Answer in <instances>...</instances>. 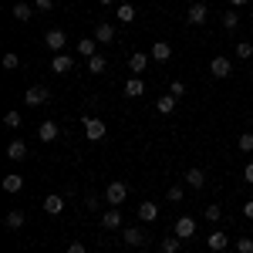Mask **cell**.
Returning <instances> with one entry per match:
<instances>
[{"label": "cell", "mask_w": 253, "mask_h": 253, "mask_svg": "<svg viewBox=\"0 0 253 253\" xmlns=\"http://www.w3.org/2000/svg\"><path fill=\"white\" fill-rule=\"evenodd\" d=\"M105 199H108V206H122L125 199H128V182H108L105 186Z\"/></svg>", "instance_id": "1"}, {"label": "cell", "mask_w": 253, "mask_h": 253, "mask_svg": "<svg viewBox=\"0 0 253 253\" xmlns=\"http://www.w3.org/2000/svg\"><path fill=\"white\" fill-rule=\"evenodd\" d=\"M210 75H213V78H230V75H233V61L230 58H223V54H216L213 61H210Z\"/></svg>", "instance_id": "2"}, {"label": "cell", "mask_w": 253, "mask_h": 253, "mask_svg": "<svg viewBox=\"0 0 253 253\" xmlns=\"http://www.w3.org/2000/svg\"><path fill=\"white\" fill-rule=\"evenodd\" d=\"M81 125H84V135L91 138V142L105 138V132H108V128H105V122H101V118H91V115H84V118H81Z\"/></svg>", "instance_id": "3"}, {"label": "cell", "mask_w": 253, "mask_h": 253, "mask_svg": "<svg viewBox=\"0 0 253 253\" xmlns=\"http://www.w3.org/2000/svg\"><path fill=\"white\" fill-rule=\"evenodd\" d=\"M206 17H210V7H206L203 0H196V3H189V10H186V20H189L193 27H199V24H206Z\"/></svg>", "instance_id": "4"}, {"label": "cell", "mask_w": 253, "mask_h": 253, "mask_svg": "<svg viewBox=\"0 0 253 253\" xmlns=\"http://www.w3.org/2000/svg\"><path fill=\"white\" fill-rule=\"evenodd\" d=\"M47 98H51V95H47V88H44V84H31V88H27V95H24V105H31V108H41Z\"/></svg>", "instance_id": "5"}, {"label": "cell", "mask_w": 253, "mask_h": 253, "mask_svg": "<svg viewBox=\"0 0 253 253\" xmlns=\"http://www.w3.org/2000/svg\"><path fill=\"white\" fill-rule=\"evenodd\" d=\"M175 236H179V240H193L196 236V219L193 216H179V219H175Z\"/></svg>", "instance_id": "6"}, {"label": "cell", "mask_w": 253, "mask_h": 253, "mask_svg": "<svg viewBox=\"0 0 253 253\" xmlns=\"http://www.w3.org/2000/svg\"><path fill=\"white\" fill-rule=\"evenodd\" d=\"M44 44H47L51 51H58V54H61V47H68V34L58 31V27H51V31L44 34Z\"/></svg>", "instance_id": "7"}, {"label": "cell", "mask_w": 253, "mask_h": 253, "mask_svg": "<svg viewBox=\"0 0 253 253\" xmlns=\"http://www.w3.org/2000/svg\"><path fill=\"white\" fill-rule=\"evenodd\" d=\"M91 38H95L98 44H112V41H115V27H112L108 20H98V24H95V34H91Z\"/></svg>", "instance_id": "8"}, {"label": "cell", "mask_w": 253, "mask_h": 253, "mask_svg": "<svg viewBox=\"0 0 253 253\" xmlns=\"http://www.w3.org/2000/svg\"><path fill=\"white\" fill-rule=\"evenodd\" d=\"M58 135H61L58 122H51V118H47V122H41V125H38V138L44 142V145H47V142H54Z\"/></svg>", "instance_id": "9"}, {"label": "cell", "mask_w": 253, "mask_h": 253, "mask_svg": "<svg viewBox=\"0 0 253 253\" xmlns=\"http://www.w3.org/2000/svg\"><path fill=\"white\" fill-rule=\"evenodd\" d=\"M44 213H47V216H61V213H64V196L47 193V196H44Z\"/></svg>", "instance_id": "10"}, {"label": "cell", "mask_w": 253, "mask_h": 253, "mask_svg": "<svg viewBox=\"0 0 253 253\" xmlns=\"http://www.w3.org/2000/svg\"><path fill=\"white\" fill-rule=\"evenodd\" d=\"M149 58H152V54H145V51H135V54H128V71H132V75H142V71L149 68Z\"/></svg>", "instance_id": "11"}, {"label": "cell", "mask_w": 253, "mask_h": 253, "mask_svg": "<svg viewBox=\"0 0 253 253\" xmlns=\"http://www.w3.org/2000/svg\"><path fill=\"white\" fill-rule=\"evenodd\" d=\"M145 240H149V233H145L142 226H128V230H125V243H128V247H145Z\"/></svg>", "instance_id": "12"}, {"label": "cell", "mask_w": 253, "mask_h": 253, "mask_svg": "<svg viewBox=\"0 0 253 253\" xmlns=\"http://www.w3.org/2000/svg\"><path fill=\"white\" fill-rule=\"evenodd\" d=\"M145 95V81L138 78V75H132V78L125 81V98H142Z\"/></svg>", "instance_id": "13"}, {"label": "cell", "mask_w": 253, "mask_h": 253, "mask_svg": "<svg viewBox=\"0 0 253 253\" xmlns=\"http://www.w3.org/2000/svg\"><path fill=\"white\" fill-rule=\"evenodd\" d=\"M226 247H230V233H223V230H213V233H210V250H213V253H223Z\"/></svg>", "instance_id": "14"}, {"label": "cell", "mask_w": 253, "mask_h": 253, "mask_svg": "<svg viewBox=\"0 0 253 253\" xmlns=\"http://www.w3.org/2000/svg\"><path fill=\"white\" fill-rule=\"evenodd\" d=\"M75 68V58H68V54H54V61H51V71L54 75H68Z\"/></svg>", "instance_id": "15"}, {"label": "cell", "mask_w": 253, "mask_h": 253, "mask_svg": "<svg viewBox=\"0 0 253 253\" xmlns=\"http://www.w3.org/2000/svg\"><path fill=\"white\" fill-rule=\"evenodd\" d=\"M182 182H186L189 189H203V186H206V172L196 166V169H189V172H186V179H182Z\"/></svg>", "instance_id": "16"}, {"label": "cell", "mask_w": 253, "mask_h": 253, "mask_svg": "<svg viewBox=\"0 0 253 253\" xmlns=\"http://www.w3.org/2000/svg\"><path fill=\"white\" fill-rule=\"evenodd\" d=\"M7 159H10V162H24V159H27V145H24L20 138H14V142L7 145Z\"/></svg>", "instance_id": "17"}, {"label": "cell", "mask_w": 253, "mask_h": 253, "mask_svg": "<svg viewBox=\"0 0 253 253\" xmlns=\"http://www.w3.org/2000/svg\"><path fill=\"white\" fill-rule=\"evenodd\" d=\"M149 54H152L156 61H169V58H172V44H169V41H156Z\"/></svg>", "instance_id": "18"}, {"label": "cell", "mask_w": 253, "mask_h": 253, "mask_svg": "<svg viewBox=\"0 0 253 253\" xmlns=\"http://www.w3.org/2000/svg\"><path fill=\"white\" fill-rule=\"evenodd\" d=\"M122 226V213L118 210H105L101 213V230H118Z\"/></svg>", "instance_id": "19"}, {"label": "cell", "mask_w": 253, "mask_h": 253, "mask_svg": "<svg viewBox=\"0 0 253 253\" xmlns=\"http://www.w3.org/2000/svg\"><path fill=\"white\" fill-rule=\"evenodd\" d=\"M98 47H101V44H98L95 38H81L78 41V54H81V58H95Z\"/></svg>", "instance_id": "20"}, {"label": "cell", "mask_w": 253, "mask_h": 253, "mask_svg": "<svg viewBox=\"0 0 253 253\" xmlns=\"http://www.w3.org/2000/svg\"><path fill=\"white\" fill-rule=\"evenodd\" d=\"M3 223H7V230H20L27 223V216H24V210H10V213L3 216Z\"/></svg>", "instance_id": "21"}, {"label": "cell", "mask_w": 253, "mask_h": 253, "mask_svg": "<svg viewBox=\"0 0 253 253\" xmlns=\"http://www.w3.org/2000/svg\"><path fill=\"white\" fill-rule=\"evenodd\" d=\"M20 189H24V179H20L17 172H10V175H3V193H20Z\"/></svg>", "instance_id": "22"}, {"label": "cell", "mask_w": 253, "mask_h": 253, "mask_svg": "<svg viewBox=\"0 0 253 253\" xmlns=\"http://www.w3.org/2000/svg\"><path fill=\"white\" fill-rule=\"evenodd\" d=\"M115 20L132 24V20H135V7H132V3H118V7H115Z\"/></svg>", "instance_id": "23"}, {"label": "cell", "mask_w": 253, "mask_h": 253, "mask_svg": "<svg viewBox=\"0 0 253 253\" xmlns=\"http://www.w3.org/2000/svg\"><path fill=\"white\" fill-rule=\"evenodd\" d=\"M156 112H159V115H172V112H175V95H162L156 101Z\"/></svg>", "instance_id": "24"}, {"label": "cell", "mask_w": 253, "mask_h": 253, "mask_svg": "<svg viewBox=\"0 0 253 253\" xmlns=\"http://www.w3.org/2000/svg\"><path fill=\"white\" fill-rule=\"evenodd\" d=\"M219 20H223V31H230V34H233L236 27H240V14H236V7H230Z\"/></svg>", "instance_id": "25"}, {"label": "cell", "mask_w": 253, "mask_h": 253, "mask_svg": "<svg viewBox=\"0 0 253 253\" xmlns=\"http://www.w3.org/2000/svg\"><path fill=\"white\" fill-rule=\"evenodd\" d=\"M14 17H17L20 24H27V20L34 17V7H31V3H24V0H20V3H14Z\"/></svg>", "instance_id": "26"}, {"label": "cell", "mask_w": 253, "mask_h": 253, "mask_svg": "<svg viewBox=\"0 0 253 253\" xmlns=\"http://www.w3.org/2000/svg\"><path fill=\"white\" fill-rule=\"evenodd\" d=\"M156 216H159V206H156V203H142V206H138V219H142V223H152Z\"/></svg>", "instance_id": "27"}, {"label": "cell", "mask_w": 253, "mask_h": 253, "mask_svg": "<svg viewBox=\"0 0 253 253\" xmlns=\"http://www.w3.org/2000/svg\"><path fill=\"white\" fill-rule=\"evenodd\" d=\"M105 68H108V61H105V54H95V58H88V71H91V75H101Z\"/></svg>", "instance_id": "28"}, {"label": "cell", "mask_w": 253, "mask_h": 253, "mask_svg": "<svg viewBox=\"0 0 253 253\" xmlns=\"http://www.w3.org/2000/svg\"><path fill=\"white\" fill-rule=\"evenodd\" d=\"M236 149H240V152H247V156H250V152H253V132H243V135L236 138Z\"/></svg>", "instance_id": "29"}, {"label": "cell", "mask_w": 253, "mask_h": 253, "mask_svg": "<svg viewBox=\"0 0 253 253\" xmlns=\"http://www.w3.org/2000/svg\"><path fill=\"white\" fill-rule=\"evenodd\" d=\"M179 243H182V240H179V236H166V240H162V253H179Z\"/></svg>", "instance_id": "30"}, {"label": "cell", "mask_w": 253, "mask_h": 253, "mask_svg": "<svg viewBox=\"0 0 253 253\" xmlns=\"http://www.w3.org/2000/svg\"><path fill=\"white\" fill-rule=\"evenodd\" d=\"M236 58H240V61L253 58V44H250V41H240V44H236Z\"/></svg>", "instance_id": "31"}, {"label": "cell", "mask_w": 253, "mask_h": 253, "mask_svg": "<svg viewBox=\"0 0 253 253\" xmlns=\"http://www.w3.org/2000/svg\"><path fill=\"white\" fill-rule=\"evenodd\" d=\"M236 253H253V240L250 236H236Z\"/></svg>", "instance_id": "32"}, {"label": "cell", "mask_w": 253, "mask_h": 253, "mask_svg": "<svg viewBox=\"0 0 253 253\" xmlns=\"http://www.w3.org/2000/svg\"><path fill=\"white\" fill-rule=\"evenodd\" d=\"M203 216H206V219H210V223H219V216H223V210H219V206H206V210H203Z\"/></svg>", "instance_id": "33"}, {"label": "cell", "mask_w": 253, "mask_h": 253, "mask_svg": "<svg viewBox=\"0 0 253 253\" xmlns=\"http://www.w3.org/2000/svg\"><path fill=\"white\" fill-rule=\"evenodd\" d=\"M3 68H7V71H17V68H20V58L14 54V51H10V54H3Z\"/></svg>", "instance_id": "34"}, {"label": "cell", "mask_w": 253, "mask_h": 253, "mask_svg": "<svg viewBox=\"0 0 253 253\" xmlns=\"http://www.w3.org/2000/svg\"><path fill=\"white\" fill-rule=\"evenodd\" d=\"M169 95L182 98V95H186V84H182V81H179V78H172V81H169Z\"/></svg>", "instance_id": "35"}, {"label": "cell", "mask_w": 253, "mask_h": 253, "mask_svg": "<svg viewBox=\"0 0 253 253\" xmlns=\"http://www.w3.org/2000/svg\"><path fill=\"white\" fill-rule=\"evenodd\" d=\"M3 125H7V128H17L20 125V112H7V115H3Z\"/></svg>", "instance_id": "36"}, {"label": "cell", "mask_w": 253, "mask_h": 253, "mask_svg": "<svg viewBox=\"0 0 253 253\" xmlns=\"http://www.w3.org/2000/svg\"><path fill=\"white\" fill-rule=\"evenodd\" d=\"M166 199H169V203H179V199H182V182H179V186H169Z\"/></svg>", "instance_id": "37"}, {"label": "cell", "mask_w": 253, "mask_h": 253, "mask_svg": "<svg viewBox=\"0 0 253 253\" xmlns=\"http://www.w3.org/2000/svg\"><path fill=\"white\" fill-rule=\"evenodd\" d=\"M34 10H41V14L54 10V0H34Z\"/></svg>", "instance_id": "38"}, {"label": "cell", "mask_w": 253, "mask_h": 253, "mask_svg": "<svg viewBox=\"0 0 253 253\" xmlns=\"http://www.w3.org/2000/svg\"><path fill=\"white\" fill-rule=\"evenodd\" d=\"M64 253H88V250H84V243L75 240V243H68V250H64Z\"/></svg>", "instance_id": "39"}, {"label": "cell", "mask_w": 253, "mask_h": 253, "mask_svg": "<svg viewBox=\"0 0 253 253\" xmlns=\"http://www.w3.org/2000/svg\"><path fill=\"white\" fill-rule=\"evenodd\" d=\"M243 179H247V182L253 186V162H247V169H243Z\"/></svg>", "instance_id": "40"}, {"label": "cell", "mask_w": 253, "mask_h": 253, "mask_svg": "<svg viewBox=\"0 0 253 253\" xmlns=\"http://www.w3.org/2000/svg\"><path fill=\"white\" fill-rule=\"evenodd\" d=\"M243 216H247V219H253V199H250V203H243Z\"/></svg>", "instance_id": "41"}, {"label": "cell", "mask_w": 253, "mask_h": 253, "mask_svg": "<svg viewBox=\"0 0 253 253\" xmlns=\"http://www.w3.org/2000/svg\"><path fill=\"white\" fill-rule=\"evenodd\" d=\"M250 0H230V7H247Z\"/></svg>", "instance_id": "42"}, {"label": "cell", "mask_w": 253, "mask_h": 253, "mask_svg": "<svg viewBox=\"0 0 253 253\" xmlns=\"http://www.w3.org/2000/svg\"><path fill=\"white\" fill-rule=\"evenodd\" d=\"M98 3H101V7H112V3H115V0H98Z\"/></svg>", "instance_id": "43"}]
</instances>
